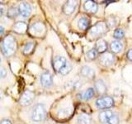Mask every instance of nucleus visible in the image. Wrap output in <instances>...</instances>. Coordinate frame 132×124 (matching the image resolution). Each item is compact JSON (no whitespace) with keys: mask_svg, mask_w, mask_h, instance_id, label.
I'll list each match as a JSON object with an SVG mask.
<instances>
[{"mask_svg":"<svg viewBox=\"0 0 132 124\" xmlns=\"http://www.w3.org/2000/svg\"><path fill=\"white\" fill-rule=\"evenodd\" d=\"M7 76V70L6 69L0 65V79H3Z\"/></svg>","mask_w":132,"mask_h":124,"instance_id":"28","label":"nucleus"},{"mask_svg":"<svg viewBox=\"0 0 132 124\" xmlns=\"http://www.w3.org/2000/svg\"><path fill=\"white\" fill-rule=\"evenodd\" d=\"M36 47V43L33 42V41H29V42L25 44V45L22 48V53L24 55L28 56L30 55L31 53H32V51H34Z\"/></svg>","mask_w":132,"mask_h":124,"instance_id":"21","label":"nucleus"},{"mask_svg":"<svg viewBox=\"0 0 132 124\" xmlns=\"http://www.w3.org/2000/svg\"><path fill=\"white\" fill-rule=\"evenodd\" d=\"M108 31V27H107L106 22H99L90 28L89 30V36H91L93 38H98L101 37L102 35Z\"/></svg>","mask_w":132,"mask_h":124,"instance_id":"4","label":"nucleus"},{"mask_svg":"<svg viewBox=\"0 0 132 124\" xmlns=\"http://www.w3.org/2000/svg\"><path fill=\"white\" fill-rule=\"evenodd\" d=\"M76 122L78 124H88L89 122V117L86 114L78 115L76 119Z\"/></svg>","mask_w":132,"mask_h":124,"instance_id":"26","label":"nucleus"},{"mask_svg":"<svg viewBox=\"0 0 132 124\" xmlns=\"http://www.w3.org/2000/svg\"><path fill=\"white\" fill-rule=\"evenodd\" d=\"M0 62H1V57H0Z\"/></svg>","mask_w":132,"mask_h":124,"instance_id":"34","label":"nucleus"},{"mask_svg":"<svg viewBox=\"0 0 132 124\" xmlns=\"http://www.w3.org/2000/svg\"><path fill=\"white\" fill-rule=\"evenodd\" d=\"M100 61V64L103 66H106V67H108L111 66V65L114 64L115 62V57L113 56L112 53H104L103 55L100 57L99 59Z\"/></svg>","mask_w":132,"mask_h":124,"instance_id":"10","label":"nucleus"},{"mask_svg":"<svg viewBox=\"0 0 132 124\" xmlns=\"http://www.w3.org/2000/svg\"><path fill=\"white\" fill-rule=\"evenodd\" d=\"M35 99V93L31 90H27L22 94L19 99V103L22 106H29Z\"/></svg>","mask_w":132,"mask_h":124,"instance_id":"6","label":"nucleus"},{"mask_svg":"<svg viewBox=\"0 0 132 124\" xmlns=\"http://www.w3.org/2000/svg\"><path fill=\"white\" fill-rule=\"evenodd\" d=\"M78 27L82 31L88 30L90 27V19L87 17H82L78 22Z\"/></svg>","mask_w":132,"mask_h":124,"instance_id":"18","label":"nucleus"},{"mask_svg":"<svg viewBox=\"0 0 132 124\" xmlns=\"http://www.w3.org/2000/svg\"><path fill=\"white\" fill-rule=\"evenodd\" d=\"M94 91L98 94H104L107 91L106 85L102 80H97L94 83Z\"/></svg>","mask_w":132,"mask_h":124,"instance_id":"14","label":"nucleus"},{"mask_svg":"<svg viewBox=\"0 0 132 124\" xmlns=\"http://www.w3.org/2000/svg\"><path fill=\"white\" fill-rule=\"evenodd\" d=\"M4 32H5V29H4V27H1L0 26V36H2L4 34Z\"/></svg>","mask_w":132,"mask_h":124,"instance_id":"32","label":"nucleus"},{"mask_svg":"<svg viewBox=\"0 0 132 124\" xmlns=\"http://www.w3.org/2000/svg\"><path fill=\"white\" fill-rule=\"evenodd\" d=\"M41 85L45 88H50L53 85V76L49 71H44L40 75Z\"/></svg>","mask_w":132,"mask_h":124,"instance_id":"9","label":"nucleus"},{"mask_svg":"<svg viewBox=\"0 0 132 124\" xmlns=\"http://www.w3.org/2000/svg\"><path fill=\"white\" fill-rule=\"evenodd\" d=\"M78 5V3L76 1H67L63 6V12L66 15H71L72 13H73V12L75 11L76 7Z\"/></svg>","mask_w":132,"mask_h":124,"instance_id":"11","label":"nucleus"},{"mask_svg":"<svg viewBox=\"0 0 132 124\" xmlns=\"http://www.w3.org/2000/svg\"><path fill=\"white\" fill-rule=\"evenodd\" d=\"M12 30L16 33H18V34H24V33H26V32L27 31V24L25 22L20 21V22H16L13 25Z\"/></svg>","mask_w":132,"mask_h":124,"instance_id":"16","label":"nucleus"},{"mask_svg":"<svg viewBox=\"0 0 132 124\" xmlns=\"http://www.w3.org/2000/svg\"><path fill=\"white\" fill-rule=\"evenodd\" d=\"M45 24L42 22H40L33 23L30 27V29H29L30 34L32 36H35L42 35L45 32Z\"/></svg>","mask_w":132,"mask_h":124,"instance_id":"7","label":"nucleus"},{"mask_svg":"<svg viewBox=\"0 0 132 124\" xmlns=\"http://www.w3.org/2000/svg\"><path fill=\"white\" fill-rule=\"evenodd\" d=\"M18 49V43L14 36L12 35H7L3 39L1 42V51L2 53L7 57L13 56Z\"/></svg>","mask_w":132,"mask_h":124,"instance_id":"1","label":"nucleus"},{"mask_svg":"<svg viewBox=\"0 0 132 124\" xmlns=\"http://www.w3.org/2000/svg\"><path fill=\"white\" fill-rule=\"evenodd\" d=\"M46 114L47 113L46 109H45V106L43 103H37L33 107L31 119L34 122H41L46 118Z\"/></svg>","mask_w":132,"mask_h":124,"instance_id":"3","label":"nucleus"},{"mask_svg":"<svg viewBox=\"0 0 132 124\" xmlns=\"http://www.w3.org/2000/svg\"><path fill=\"white\" fill-rule=\"evenodd\" d=\"M113 113L112 111L111 110H104L101 112L100 113H99V116H98V119L100 122H102V124H107L108 122V120L110 119V118L112 116Z\"/></svg>","mask_w":132,"mask_h":124,"instance_id":"17","label":"nucleus"},{"mask_svg":"<svg viewBox=\"0 0 132 124\" xmlns=\"http://www.w3.org/2000/svg\"><path fill=\"white\" fill-rule=\"evenodd\" d=\"M126 57L128 60L132 62V49H130L129 51H128V52L126 54Z\"/></svg>","mask_w":132,"mask_h":124,"instance_id":"30","label":"nucleus"},{"mask_svg":"<svg viewBox=\"0 0 132 124\" xmlns=\"http://www.w3.org/2000/svg\"><path fill=\"white\" fill-rule=\"evenodd\" d=\"M107 48H108V45L104 39L99 38L97 41L96 45H95V50L97 51V53H105L107 51Z\"/></svg>","mask_w":132,"mask_h":124,"instance_id":"15","label":"nucleus"},{"mask_svg":"<svg viewBox=\"0 0 132 124\" xmlns=\"http://www.w3.org/2000/svg\"><path fill=\"white\" fill-rule=\"evenodd\" d=\"M84 8L87 12H88V13L94 14L97 12L98 6L96 2L92 1V0H88V1H86L84 3Z\"/></svg>","mask_w":132,"mask_h":124,"instance_id":"12","label":"nucleus"},{"mask_svg":"<svg viewBox=\"0 0 132 124\" xmlns=\"http://www.w3.org/2000/svg\"><path fill=\"white\" fill-rule=\"evenodd\" d=\"M122 48H123V45L120 41L115 40L113 41H111V43L110 45L111 51V53H114V54L120 53L122 51Z\"/></svg>","mask_w":132,"mask_h":124,"instance_id":"19","label":"nucleus"},{"mask_svg":"<svg viewBox=\"0 0 132 124\" xmlns=\"http://www.w3.org/2000/svg\"><path fill=\"white\" fill-rule=\"evenodd\" d=\"M114 99L111 96H102L98 98L96 102H95V105L98 109H111L114 106Z\"/></svg>","mask_w":132,"mask_h":124,"instance_id":"5","label":"nucleus"},{"mask_svg":"<svg viewBox=\"0 0 132 124\" xmlns=\"http://www.w3.org/2000/svg\"><path fill=\"white\" fill-rule=\"evenodd\" d=\"M125 36V32H124L123 29L121 28H117L114 31L113 33V37L115 39H117V41H120L124 38Z\"/></svg>","mask_w":132,"mask_h":124,"instance_id":"25","label":"nucleus"},{"mask_svg":"<svg viewBox=\"0 0 132 124\" xmlns=\"http://www.w3.org/2000/svg\"><path fill=\"white\" fill-rule=\"evenodd\" d=\"M18 12L19 14L24 18H27L28 17H30L32 12V7L31 6V4H29L27 2H22L21 3L18 7Z\"/></svg>","mask_w":132,"mask_h":124,"instance_id":"8","label":"nucleus"},{"mask_svg":"<svg viewBox=\"0 0 132 124\" xmlns=\"http://www.w3.org/2000/svg\"><path fill=\"white\" fill-rule=\"evenodd\" d=\"M95 94V91H94V89L93 88H88L86 91H84V93L80 94L78 95V97H79L80 99L82 100H89V99L92 98Z\"/></svg>","mask_w":132,"mask_h":124,"instance_id":"20","label":"nucleus"},{"mask_svg":"<svg viewBox=\"0 0 132 124\" xmlns=\"http://www.w3.org/2000/svg\"><path fill=\"white\" fill-rule=\"evenodd\" d=\"M19 12H18V7H15V6H12L11 7L8 8V10L7 11V16L8 18H11V19H14L16 18V17L18 16Z\"/></svg>","mask_w":132,"mask_h":124,"instance_id":"22","label":"nucleus"},{"mask_svg":"<svg viewBox=\"0 0 132 124\" xmlns=\"http://www.w3.org/2000/svg\"><path fill=\"white\" fill-rule=\"evenodd\" d=\"M80 75L85 79H88V80H92L95 77V72L94 70L89 67L88 65L82 66L80 69Z\"/></svg>","mask_w":132,"mask_h":124,"instance_id":"13","label":"nucleus"},{"mask_svg":"<svg viewBox=\"0 0 132 124\" xmlns=\"http://www.w3.org/2000/svg\"><path fill=\"white\" fill-rule=\"evenodd\" d=\"M97 56H98V53L97 51L95 50V48L93 49H91L89 51L86 53V58L89 60H96L97 58Z\"/></svg>","mask_w":132,"mask_h":124,"instance_id":"24","label":"nucleus"},{"mask_svg":"<svg viewBox=\"0 0 132 124\" xmlns=\"http://www.w3.org/2000/svg\"><path fill=\"white\" fill-rule=\"evenodd\" d=\"M70 113H71V109H69V107H64V109H60L58 111L57 115L60 118H65L69 117Z\"/></svg>","mask_w":132,"mask_h":124,"instance_id":"23","label":"nucleus"},{"mask_svg":"<svg viewBox=\"0 0 132 124\" xmlns=\"http://www.w3.org/2000/svg\"><path fill=\"white\" fill-rule=\"evenodd\" d=\"M120 123V118L117 114H112V116L108 120L107 124H119Z\"/></svg>","mask_w":132,"mask_h":124,"instance_id":"27","label":"nucleus"},{"mask_svg":"<svg viewBox=\"0 0 132 124\" xmlns=\"http://www.w3.org/2000/svg\"><path fill=\"white\" fill-rule=\"evenodd\" d=\"M6 12V6L5 4L0 3V17H3Z\"/></svg>","mask_w":132,"mask_h":124,"instance_id":"29","label":"nucleus"},{"mask_svg":"<svg viewBox=\"0 0 132 124\" xmlns=\"http://www.w3.org/2000/svg\"><path fill=\"white\" fill-rule=\"evenodd\" d=\"M0 124H12V122L9 119H3L2 121L0 122Z\"/></svg>","mask_w":132,"mask_h":124,"instance_id":"31","label":"nucleus"},{"mask_svg":"<svg viewBox=\"0 0 132 124\" xmlns=\"http://www.w3.org/2000/svg\"><path fill=\"white\" fill-rule=\"evenodd\" d=\"M3 97H4V94H3V93L2 92V91L0 90V100H1V99H3Z\"/></svg>","mask_w":132,"mask_h":124,"instance_id":"33","label":"nucleus"},{"mask_svg":"<svg viewBox=\"0 0 132 124\" xmlns=\"http://www.w3.org/2000/svg\"><path fill=\"white\" fill-rule=\"evenodd\" d=\"M52 65L54 69L62 75H67L72 70L71 64L63 56H56L54 58Z\"/></svg>","mask_w":132,"mask_h":124,"instance_id":"2","label":"nucleus"}]
</instances>
